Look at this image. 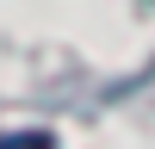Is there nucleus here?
<instances>
[{
	"instance_id": "obj_1",
	"label": "nucleus",
	"mask_w": 155,
	"mask_h": 149,
	"mask_svg": "<svg viewBox=\"0 0 155 149\" xmlns=\"http://www.w3.org/2000/svg\"><path fill=\"white\" fill-rule=\"evenodd\" d=\"M0 149H50L44 131H19V137H0Z\"/></svg>"
}]
</instances>
